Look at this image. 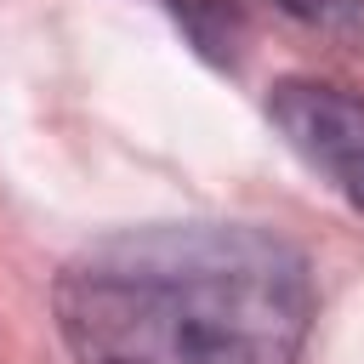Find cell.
<instances>
[{
    "label": "cell",
    "mask_w": 364,
    "mask_h": 364,
    "mask_svg": "<svg viewBox=\"0 0 364 364\" xmlns=\"http://www.w3.org/2000/svg\"><path fill=\"white\" fill-rule=\"evenodd\" d=\"M51 307L80 364H296L318 290L256 222H148L68 256Z\"/></svg>",
    "instance_id": "obj_1"
},
{
    "label": "cell",
    "mask_w": 364,
    "mask_h": 364,
    "mask_svg": "<svg viewBox=\"0 0 364 364\" xmlns=\"http://www.w3.org/2000/svg\"><path fill=\"white\" fill-rule=\"evenodd\" d=\"M267 119L284 136V148L330 193H341L353 210H364V97L358 91H347L336 80L290 74L267 91Z\"/></svg>",
    "instance_id": "obj_2"
},
{
    "label": "cell",
    "mask_w": 364,
    "mask_h": 364,
    "mask_svg": "<svg viewBox=\"0 0 364 364\" xmlns=\"http://www.w3.org/2000/svg\"><path fill=\"white\" fill-rule=\"evenodd\" d=\"M284 11H296L301 23L324 28V34H358L364 28V0H279Z\"/></svg>",
    "instance_id": "obj_3"
}]
</instances>
